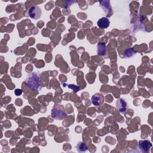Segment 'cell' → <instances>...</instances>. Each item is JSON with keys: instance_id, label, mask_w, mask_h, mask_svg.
<instances>
[{"instance_id": "7a4b0ae2", "label": "cell", "mask_w": 153, "mask_h": 153, "mask_svg": "<svg viewBox=\"0 0 153 153\" xmlns=\"http://www.w3.org/2000/svg\"><path fill=\"white\" fill-rule=\"evenodd\" d=\"M151 142L148 140H139L138 146L140 151L142 152H148L150 148L152 147Z\"/></svg>"}, {"instance_id": "6da1fadb", "label": "cell", "mask_w": 153, "mask_h": 153, "mask_svg": "<svg viewBox=\"0 0 153 153\" xmlns=\"http://www.w3.org/2000/svg\"><path fill=\"white\" fill-rule=\"evenodd\" d=\"M26 83L32 90H40V74L38 72H32L30 74L26 79Z\"/></svg>"}, {"instance_id": "5b68a950", "label": "cell", "mask_w": 153, "mask_h": 153, "mask_svg": "<svg viewBox=\"0 0 153 153\" xmlns=\"http://www.w3.org/2000/svg\"><path fill=\"white\" fill-rule=\"evenodd\" d=\"M97 25L100 29H106L109 27L110 22L109 19L105 17H103L97 21Z\"/></svg>"}, {"instance_id": "52a82bcc", "label": "cell", "mask_w": 153, "mask_h": 153, "mask_svg": "<svg viewBox=\"0 0 153 153\" xmlns=\"http://www.w3.org/2000/svg\"><path fill=\"white\" fill-rule=\"evenodd\" d=\"M51 115L52 117L56 118H59V119L64 118L67 116L66 114L63 111H62L61 110H55L54 109H52Z\"/></svg>"}, {"instance_id": "3957f363", "label": "cell", "mask_w": 153, "mask_h": 153, "mask_svg": "<svg viewBox=\"0 0 153 153\" xmlns=\"http://www.w3.org/2000/svg\"><path fill=\"white\" fill-rule=\"evenodd\" d=\"M29 14L32 19H38L41 16V10L38 6H32L29 10Z\"/></svg>"}, {"instance_id": "8992f818", "label": "cell", "mask_w": 153, "mask_h": 153, "mask_svg": "<svg viewBox=\"0 0 153 153\" xmlns=\"http://www.w3.org/2000/svg\"><path fill=\"white\" fill-rule=\"evenodd\" d=\"M116 106L117 109L120 112H125L126 111L127 108V103L125 100H124L123 99H118L116 102Z\"/></svg>"}, {"instance_id": "ba28073f", "label": "cell", "mask_w": 153, "mask_h": 153, "mask_svg": "<svg viewBox=\"0 0 153 153\" xmlns=\"http://www.w3.org/2000/svg\"><path fill=\"white\" fill-rule=\"evenodd\" d=\"M76 148L79 152H84L88 149V146L83 142H79L76 146Z\"/></svg>"}, {"instance_id": "277c9868", "label": "cell", "mask_w": 153, "mask_h": 153, "mask_svg": "<svg viewBox=\"0 0 153 153\" xmlns=\"http://www.w3.org/2000/svg\"><path fill=\"white\" fill-rule=\"evenodd\" d=\"M92 103L95 106H99L103 102V97L102 94L99 93L94 94L91 97Z\"/></svg>"}, {"instance_id": "9c48e42d", "label": "cell", "mask_w": 153, "mask_h": 153, "mask_svg": "<svg viewBox=\"0 0 153 153\" xmlns=\"http://www.w3.org/2000/svg\"><path fill=\"white\" fill-rule=\"evenodd\" d=\"M22 93V90L20 89H16L15 94L16 96H19Z\"/></svg>"}]
</instances>
